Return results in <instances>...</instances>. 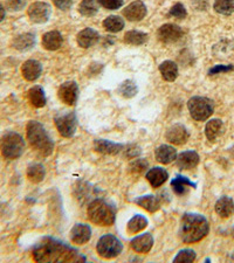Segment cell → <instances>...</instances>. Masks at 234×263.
Here are the masks:
<instances>
[{"mask_svg": "<svg viewBox=\"0 0 234 263\" xmlns=\"http://www.w3.org/2000/svg\"><path fill=\"white\" fill-rule=\"evenodd\" d=\"M155 156L160 164H170L177 159V150L170 145H160L156 148Z\"/></svg>", "mask_w": 234, "mask_h": 263, "instance_id": "603a6c76", "label": "cell"}, {"mask_svg": "<svg viewBox=\"0 0 234 263\" xmlns=\"http://www.w3.org/2000/svg\"><path fill=\"white\" fill-rule=\"evenodd\" d=\"M27 14L29 19L35 24H45L48 21L50 15V6L49 4L44 2H37L33 3L31 6L28 7Z\"/></svg>", "mask_w": 234, "mask_h": 263, "instance_id": "9c48e42d", "label": "cell"}, {"mask_svg": "<svg viewBox=\"0 0 234 263\" xmlns=\"http://www.w3.org/2000/svg\"><path fill=\"white\" fill-rule=\"evenodd\" d=\"M183 29L174 24H165L160 26L158 32H157V36H158L159 41L164 42V44H173L181 40L183 36Z\"/></svg>", "mask_w": 234, "mask_h": 263, "instance_id": "30bf717a", "label": "cell"}, {"mask_svg": "<svg viewBox=\"0 0 234 263\" xmlns=\"http://www.w3.org/2000/svg\"><path fill=\"white\" fill-rule=\"evenodd\" d=\"M46 176V170L42 164H32L27 168V178L34 184H39Z\"/></svg>", "mask_w": 234, "mask_h": 263, "instance_id": "f546056e", "label": "cell"}, {"mask_svg": "<svg viewBox=\"0 0 234 263\" xmlns=\"http://www.w3.org/2000/svg\"><path fill=\"white\" fill-rule=\"evenodd\" d=\"M27 139L31 146L42 156H50L54 150V143L41 123L29 121L26 126Z\"/></svg>", "mask_w": 234, "mask_h": 263, "instance_id": "3957f363", "label": "cell"}, {"mask_svg": "<svg viewBox=\"0 0 234 263\" xmlns=\"http://www.w3.org/2000/svg\"><path fill=\"white\" fill-rule=\"evenodd\" d=\"M154 246V237L150 233H146V234L136 236L135 239L131 241V248H133L136 253H148Z\"/></svg>", "mask_w": 234, "mask_h": 263, "instance_id": "d6986e66", "label": "cell"}, {"mask_svg": "<svg viewBox=\"0 0 234 263\" xmlns=\"http://www.w3.org/2000/svg\"><path fill=\"white\" fill-rule=\"evenodd\" d=\"M140 152H142L140 151V147L135 145V144H131V145H128L127 147H124L125 157L130 159H134L136 157H138L140 155Z\"/></svg>", "mask_w": 234, "mask_h": 263, "instance_id": "b9f144b4", "label": "cell"}, {"mask_svg": "<svg viewBox=\"0 0 234 263\" xmlns=\"http://www.w3.org/2000/svg\"><path fill=\"white\" fill-rule=\"evenodd\" d=\"M201 157L195 151H185L178 156L177 166L181 170H191L197 166Z\"/></svg>", "mask_w": 234, "mask_h": 263, "instance_id": "ac0fdd59", "label": "cell"}, {"mask_svg": "<svg viewBox=\"0 0 234 263\" xmlns=\"http://www.w3.org/2000/svg\"><path fill=\"white\" fill-rule=\"evenodd\" d=\"M117 91L118 94L123 97H125V99H131V97L137 95L138 87L137 84H136L134 81H131V80H125L124 82H122L120 84Z\"/></svg>", "mask_w": 234, "mask_h": 263, "instance_id": "836d02e7", "label": "cell"}, {"mask_svg": "<svg viewBox=\"0 0 234 263\" xmlns=\"http://www.w3.org/2000/svg\"><path fill=\"white\" fill-rule=\"evenodd\" d=\"M147 13H148V10H147L146 4L140 2V0H136V2L129 4V5L123 10V15L130 21L143 20L146 18Z\"/></svg>", "mask_w": 234, "mask_h": 263, "instance_id": "4fadbf2b", "label": "cell"}, {"mask_svg": "<svg viewBox=\"0 0 234 263\" xmlns=\"http://www.w3.org/2000/svg\"><path fill=\"white\" fill-rule=\"evenodd\" d=\"M213 7L218 13L229 15L234 13V0H214Z\"/></svg>", "mask_w": 234, "mask_h": 263, "instance_id": "e575fe53", "label": "cell"}, {"mask_svg": "<svg viewBox=\"0 0 234 263\" xmlns=\"http://www.w3.org/2000/svg\"><path fill=\"white\" fill-rule=\"evenodd\" d=\"M103 27L112 33L121 32L124 28V20L118 15H110L103 21Z\"/></svg>", "mask_w": 234, "mask_h": 263, "instance_id": "d6a6232c", "label": "cell"}, {"mask_svg": "<svg viewBox=\"0 0 234 263\" xmlns=\"http://www.w3.org/2000/svg\"><path fill=\"white\" fill-rule=\"evenodd\" d=\"M215 212L221 218H229V216H232L234 214V202L232 198L226 196L221 197L215 202Z\"/></svg>", "mask_w": 234, "mask_h": 263, "instance_id": "cb8c5ba5", "label": "cell"}, {"mask_svg": "<svg viewBox=\"0 0 234 263\" xmlns=\"http://www.w3.org/2000/svg\"><path fill=\"white\" fill-rule=\"evenodd\" d=\"M54 123L62 137H73L78 129V118L74 111H63L54 117Z\"/></svg>", "mask_w": 234, "mask_h": 263, "instance_id": "ba28073f", "label": "cell"}, {"mask_svg": "<svg viewBox=\"0 0 234 263\" xmlns=\"http://www.w3.org/2000/svg\"><path fill=\"white\" fill-rule=\"evenodd\" d=\"M97 11H99V7L95 0H82L79 6V12L84 16H94Z\"/></svg>", "mask_w": 234, "mask_h": 263, "instance_id": "d590c367", "label": "cell"}, {"mask_svg": "<svg viewBox=\"0 0 234 263\" xmlns=\"http://www.w3.org/2000/svg\"><path fill=\"white\" fill-rule=\"evenodd\" d=\"M190 115L193 120L203 122L206 121L214 111L213 101L203 96H194L187 102Z\"/></svg>", "mask_w": 234, "mask_h": 263, "instance_id": "8992f818", "label": "cell"}, {"mask_svg": "<svg viewBox=\"0 0 234 263\" xmlns=\"http://www.w3.org/2000/svg\"><path fill=\"white\" fill-rule=\"evenodd\" d=\"M195 260V253L192 249H183L173 258L174 263H190Z\"/></svg>", "mask_w": 234, "mask_h": 263, "instance_id": "8d00e7d4", "label": "cell"}, {"mask_svg": "<svg viewBox=\"0 0 234 263\" xmlns=\"http://www.w3.org/2000/svg\"><path fill=\"white\" fill-rule=\"evenodd\" d=\"M28 100L31 104L35 108H44L47 103V99L44 89L39 86H35L28 90Z\"/></svg>", "mask_w": 234, "mask_h": 263, "instance_id": "4316f807", "label": "cell"}, {"mask_svg": "<svg viewBox=\"0 0 234 263\" xmlns=\"http://www.w3.org/2000/svg\"><path fill=\"white\" fill-rule=\"evenodd\" d=\"M149 35L140 31H129L124 34V42L129 45L140 46L148 41Z\"/></svg>", "mask_w": 234, "mask_h": 263, "instance_id": "1f68e13d", "label": "cell"}, {"mask_svg": "<svg viewBox=\"0 0 234 263\" xmlns=\"http://www.w3.org/2000/svg\"><path fill=\"white\" fill-rule=\"evenodd\" d=\"M99 37H100L99 33H97L95 29L88 27V28H84L83 31H81L78 34L76 40H78V44L80 47L89 48L99 41Z\"/></svg>", "mask_w": 234, "mask_h": 263, "instance_id": "ffe728a7", "label": "cell"}, {"mask_svg": "<svg viewBox=\"0 0 234 263\" xmlns=\"http://www.w3.org/2000/svg\"><path fill=\"white\" fill-rule=\"evenodd\" d=\"M92 237V228L88 224L76 223L70 231V240L75 245L87 243Z\"/></svg>", "mask_w": 234, "mask_h": 263, "instance_id": "5bb4252c", "label": "cell"}, {"mask_svg": "<svg viewBox=\"0 0 234 263\" xmlns=\"http://www.w3.org/2000/svg\"><path fill=\"white\" fill-rule=\"evenodd\" d=\"M54 5L58 8H60L62 11H67L68 8H70L73 0H53Z\"/></svg>", "mask_w": 234, "mask_h": 263, "instance_id": "ee69618b", "label": "cell"}, {"mask_svg": "<svg viewBox=\"0 0 234 263\" xmlns=\"http://www.w3.org/2000/svg\"><path fill=\"white\" fill-rule=\"evenodd\" d=\"M147 226H148V220L146 216L137 214L135 215L134 218H131L130 221L128 222L127 231L128 233H130V234H136V233L143 231Z\"/></svg>", "mask_w": 234, "mask_h": 263, "instance_id": "4dcf8cb0", "label": "cell"}, {"mask_svg": "<svg viewBox=\"0 0 234 263\" xmlns=\"http://www.w3.org/2000/svg\"><path fill=\"white\" fill-rule=\"evenodd\" d=\"M25 150V142L19 134L10 131L0 138V151L4 158L13 160L19 158Z\"/></svg>", "mask_w": 234, "mask_h": 263, "instance_id": "5b68a950", "label": "cell"}, {"mask_svg": "<svg viewBox=\"0 0 234 263\" xmlns=\"http://www.w3.org/2000/svg\"><path fill=\"white\" fill-rule=\"evenodd\" d=\"M5 15H6L5 7H4L2 4H0V23H2V21L5 19Z\"/></svg>", "mask_w": 234, "mask_h": 263, "instance_id": "bcb514c9", "label": "cell"}, {"mask_svg": "<svg viewBox=\"0 0 234 263\" xmlns=\"http://www.w3.org/2000/svg\"><path fill=\"white\" fill-rule=\"evenodd\" d=\"M32 255L37 262H79L86 260L84 256H81L79 252L68 245L49 237H46L34 246Z\"/></svg>", "mask_w": 234, "mask_h": 263, "instance_id": "6da1fadb", "label": "cell"}, {"mask_svg": "<svg viewBox=\"0 0 234 263\" xmlns=\"http://www.w3.org/2000/svg\"><path fill=\"white\" fill-rule=\"evenodd\" d=\"M208 232H210V224L205 216L195 213L183 215L179 236L184 243L198 242L208 234Z\"/></svg>", "mask_w": 234, "mask_h": 263, "instance_id": "7a4b0ae2", "label": "cell"}, {"mask_svg": "<svg viewBox=\"0 0 234 263\" xmlns=\"http://www.w3.org/2000/svg\"><path fill=\"white\" fill-rule=\"evenodd\" d=\"M193 4L199 10H205L208 5V0H193Z\"/></svg>", "mask_w": 234, "mask_h": 263, "instance_id": "f6af8a7d", "label": "cell"}, {"mask_svg": "<svg viewBox=\"0 0 234 263\" xmlns=\"http://www.w3.org/2000/svg\"><path fill=\"white\" fill-rule=\"evenodd\" d=\"M233 236H234V228H233Z\"/></svg>", "mask_w": 234, "mask_h": 263, "instance_id": "7dc6e473", "label": "cell"}, {"mask_svg": "<svg viewBox=\"0 0 234 263\" xmlns=\"http://www.w3.org/2000/svg\"><path fill=\"white\" fill-rule=\"evenodd\" d=\"M159 71L165 81L172 82L178 78V66L176 62L171 60H167L160 63Z\"/></svg>", "mask_w": 234, "mask_h": 263, "instance_id": "d4e9b609", "label": "cell"}, {"mask_svg": "<svg viewBox=\"0 0 234 263\" xmlns=\"http://www.w3.org/2000/svg\"><path fill=\"white\" fill-rule=\"evenodd\" d=\"M173 18H177V19H185L186 15H187V12H186V8L184 7L183 4H176V5H173L171 7V10H170V13H169Z\"/></svg>", "mask_w": 234, "mask_h": 263, "instance_id": "f35d334b", "label": "cell"}, {"mask_svg": "<svg viewBox=\"0 0 234 263\" xmlns=\"http://www.w3.org/2000/svg\"><path fill=\"white\" fill-rule=\"evenodd\" d=\"M35 44L37 39L34 34L24 33L14 37L12 46H13L14 49L19 50V52H27V50H31L35 46Z\"/></svg>", "mask_w": 234, "mask_h": 263, "instance_id": "e0dca14e", "label": "cell"}, {"mask_svg": "<svg viewBox=\"0 0 234 263\" xmlns=\"http://www.w3.org/2000/svg\"><path fill=\"white\" fill-rule=\"evenodd\" d=\"M148 166H149V164L146 159H136V160H134V162L130 163L129 171L131 173H134V175H139V173L146 171Z\"/></svg>", "mask_w": 234, "mask_h": 263, "instance_id": "74e56055", "label": "cell"}, {"mask_svg": "<svg viewBox=\"0 0 234 263\" xmlns=\"http://www.w3.org/2000/svg\"><path fill=\"white\" fill-rule=\"evenodd\" d=\"M135 202L137 203L139 207H142V209H144L146 211L150 212V213H155V212H157L160 209L159 199L155 196H151V194L139 197L136 199Z\"/></svg>", "mask_w": 234, "mask_h": 263, "instance_id": "484cf974", "label": "cell"}, {"mask_svg": "<svg viewBox=\"0 0 234 263\" xmlns=\"http://www.w3.org/2000/svg\"><path fill=\"white\" fill-rule=\"evenodd\" d=\"M146 177L152 187L157 189L168 180L169 173L167 170L163 167H152L151 170H149Z\"/></svg>", "mask_w": 234, "mask_h": 263, "instance_id": "44dd1931", "label": "cell"}, {"mask_svg": "<svg viewBox=\"0 0 234 263\" xmlns=\"http://www.w3.org/2000/svg\"><path fill=\"white\" fill-rule=\"evenodd\" d=\"M94 148H95L96 152H100V154L103 155H117L122 150H124V145L105 141V139H96L94 142Z\"/></svg>", "mask_w": 234, "mask_h": 263, "instance_id": "2e32d148", "label": "cell"}, {"mask_svg": "<svg viewBox=\"0 0 234 263\" xmlns=\"http://www.w3.org/2000/svg\"><path fill=\"white\" fill-rule=\"evenodd\" d=\"M96 249L101 257L110 260V258H115L120 255L122 253L123 246L121 241L115 235L105 234L99 240Z\"/></svg>", "mask_w": 234, "mask_h": 263, "instance_id": "52a82bcc", "label": "cell"}, {"mask_svg": "<svg viewBox=\"0 0 234 263\" xmlns=\"http://www.w3.org/2000/svg\"><path fill=\"white\" fill-rule=\"evenodd\" d=\"M224 124L221 120H211L205 126V135L208 141L214 142L219 136L223 134Z\"/></svg>", "mask_w": 234, "mask_h": 263, "instance_id": "f1b7e54d", "label": "cell"}, {"mask_svg": "<svg viewBox=\"0 0 234 263\" xmlns=\"http://www.w3.org/2000/svg\"><path fill=\"white\" fill-rule=\"evenodd\" d=\"M171 187H172L174 193L178 194V196H183V194L186 193L187 187L195 189V187H197V184H195V182H192L191 180H189L186 177L177 176L171 181Z\"/></svg>", "mask_w": 234, "mask_h": 263, "instance_id": "83f0119b", "label": "cell"}, {"mask_svg": "<svg viewBox=\"0 0 234 263\" xmlns=\"http://www.w3.org/2000/svg\"><path fill=\"white\" fill-rule=\"evenodd\" d=\"M58 96L63 103L67 105H74L78 102L79 97V87L76 82L74 81H68L61 84V87L59 88Z\"/></svg>", "mask_w": 234, "mask_h": 263, "instance_id": "8fae6325", "label": "cell"}, {"mask_svg": "<svg viewBox=\"0 0 234 263\" xmlns=\"http://www.w3.org/2000/svg\"><path fill=\"white\" fill-rule=\"evenodd\" d=\"M88 218L99 226H112L116 220V210L103 199H95L88 206Z\"/></svg>", "mask_w": 234, "mask_h": 263, "instance_id": "277c9868", "label": "cell"}, {"mask_svg": "<svg viewBox=\"0 0 234 263\" xmlns=\"http://www.w3.org/2000/svg\"><path fill=\"white\" fill-rule=\"evenodd\" d=\"M5 4L11 11H20L26 5V0H5Z\"/></svg>", "mask_w": 234, "mask_h": 263, "instance_id": "60d3db41", "label": "cell"}, {"mask_svg": "<svg viewBox=\"0 0 234 263\" xmlns=\"http://www.w3.org/2000/svg\"><path fill=\"white\" fill-rule=\"evenodd\" d=\"M102 6L104 8H107V10L110 11H114V10H118V8H121L123 6V0H97Z\"/></svg>", "mask_w": 234, "mask_h": 263, "instance_id": "ab89813d", "label": "cell"}, {"mask_svg": "<svg viewBox=\"0 0 234 263\" xmlns=\"http://www.w3.org/2000/svg\"><path fill=\"white\" fill-rule=\"evenodd\" d=\"M42 73V66L39 61L37 60H27L24 62L21 66V74H23L24 79L27 80L29 82L35 81L40 78Z\"/></svg>", "mask_w": 234, "mask_h": 263, "instance_id": "9a60e30c", "label": "cell"}, {"mask_svg": "<svg viewBox=\"0 0 234 263\" xmlns=\"http://www.w3.org/2000/svg\"><path fill=\"white\" fill-rule=\"evenodd\" d=\"M233 69V66L232 65H228V66H225V65H218V66H214L212 69H210L208 71V74L210 75H214V74H219V73H225V71H229Z\"/></svg>", "mask_w": 234, "mask_h": 263, "instance_id": "7bdbcfd3", "label": "cell"}, {"mask_svg": "<svg viewBox=\"0 0 234 263\" xmlns=\"http://www.w3.org/2000/svg\"><path fill=\"white\" fill-rule=\"evenodd\" d=\"M63 37L58 31H50L42 36V46L47 50H57L62 46Z\"/></svg>", "mask_w": 234, "mask_h": 263, "instance_id": "7402d4cb", "label": "cell"}, {"mask_svg": "<svg viewBox=\"0 0 234 263\" xmlns=\"http://www.w3.org/2000/svg\"><path fill=\"white\" fill-rule=\"evenodd\" d=\"M168 141L174 145H184L189 141L190 134L187 129L183 124H173L171 128H169L165 135Z\"/></svg>", "mask_w": 234, "mask_h": 263, "instance_id": "7c38bea8", "label": "cell"}]
</instances>
